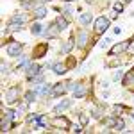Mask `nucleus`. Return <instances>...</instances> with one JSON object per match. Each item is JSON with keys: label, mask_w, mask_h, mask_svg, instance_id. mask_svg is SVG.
Instances as JSON below:
<instances>
[{"label": "nucleus", "mask_w": 134, "mask_h": 134, "mask_svg": "<svg viewBox=\"0 0 134 134\" xmlns=\"http://www.w3.org/2000/svg\"><path fill=\"white\" fill-rule=\"evenodd\" d=\"M107 27H109V18H105V16H98V18L95 20V31L98 32V34H102Z\"/></svg>", "instance_id": "f257e3e1"}, {"label": "nucleus", "mask_w": 134, "mask_h": 134, "mask_svg": "<svg viewBox=\"0 0 134 134\" xmlns=\"http://www.w3.org/2000/svg\"><path fill=\"white\" fill-rule=\"evenodd\" d=\"M18 97H20V88H16V86L9 88L7 93H5V100H7L9 104H14L16 100H18Z\"/></svg>", "instance_id": "f03ea898"}, {"label": "nucleus", "mask_w": 134, "mask_h": 134, "mask_svg": "<svg viewBox=\"0 0 134 134\" xmlns=\"http://www.w3.org/2000/svg\"><path fill=\"white\" fill-rule=\"evenodd\" d=\"M25 72H27V77H29V79H32V77H36V75H40V73H41V68H40L36 63L31 61V63H29V66L25 68Z\"/></svg>", "instance_id": "7ed1b4c3"}, {"label": "nucleus", "mask_w": 134, "mask_h": 134, "mask_svg": "<svg viewBox=\"0 0 134 134\" xmlns=\"http://www.w3.org/2000/svg\"><path fill=\"white\" fill-rule=\"evenodd\" d=\"M20 52H21V45H20V43H16V41H13L9 47H7V54H9L11 57L20 55Z\"/></svg>", "instance_id": "20e7f679"}, {"label": "nucleus", "mask_w": 134, "mask_h": 134, "mask_svg": "<svg viewBox=\"0 0 134 134\" xmlns=\"http://www.w3.org/2000/svg\"><path fill=\"white\" fill-rule=\"evenodd\" d=\"M68 91V86H63V84H55L54 90H52V97H59V95H64Z\"/></svg>", "instance_id": "39448f33"}, {"label": "nucleus", "mask_w": 134, "mask_h": 134, "mask_svg": "<svg viewBox=\"0 0 134 134\" xmlns=\"http://www.w3.org/2000/svg\"><path fill=\"white\" fill-rule=\"evenodd\" d=\"M50 68H52V72L57 73V75H63V73H66V66H64V64H61V63H52Z\"/></svg>", "instance_id": "423d86ee"}, {"label": "nucleus", "mask_w": 134, "mask_h": 134, "mask_svg": "<svg viewBox=\"0 0 134 134\" xmlns=\"http://www.w3.org/2000/svg\"><path fill=\"white\" fill-rule=\"evenodd\" d=\"M34 90L40 93V95H45V97H47V95H52V88L47 86V84H40V86H36Z\"/></svg>", "instance_id": "0eeeda50"}, {"label": "nucleus", "mask_w": 134, "mask_h": 134, "mask_svg": "<svg viewBox=\"0 0 134 134\" xmlns=\"http://www.w3.org/2000/svg\"><path fill=\"white\" fill-rule=\"evenodd\" d=\"M52 125H55V127H70V122H68L66 118L57 116V118H54V120H52Z\"/></svg>", "instance_id": "6e6552de"}, {"label": "nucleus", "mask_w": 134, "mask_h": 134, "mask_svg": "<svg viewBox=\"0 0 134 134\" xmlns=\"http://www.w3.org/2000/svg\"><path fill=\"white\" fill-rule=\"evenodd\" d=\"M72 105V100H64V102L57 104L55 107H54V113H61V111H64V109H68Z\"/></svg>", "instance_id": "1a4fd4ad"}, {"label": "nucleus", "mask_w": 134, "mask_h": 134, "mask_svg": "<svg viewBox=\"0 0 134 134\" xmlns=\"http://www.w3.org/2000/svg\"><path fill=\"white\" fill-rule=\"evenodd\" d=\"M129 43H131V41H125V43H120V45H116L113 50L109 52V55H114V54H118V52H124L125 48H129Z\"/></svg>", "instance_id": "9d476101"}, {"label": "nucleus", "mask_w": 134, "mask_h": 134, "mask_svg": "<svg viewBox=\"0 0 134 134\" xmlns=\"http://www.w3.org/2000/svg\"><path fill=\"white\" fill-rule=\"evenodd\" d=\"M84 95H86V90H84V86L77 84V86H75V90H73V97H75V98H82Z\"/></svg>", "instance_id": "9b49d317"}, {"label": "nucleus", "mask_w": 134, "mask_h": 134, "mask_svg": "<svg viewBox=\"0 0 134 134\" xmlns=\"http://www.w3.org/2000/svg\"><path fill=\"white\" fill-rule=\"evenodd\" d=\"M47 48H48V45H47V43L40 45V47L34 50V57H43V55H45V52H47Z\"/></svg>", "instance_id": "f8f14e48"}, {"label": "nucleus", "mask_w": 134, "mask_h": 134, "mask_svg": "<svg viewBox=\"0 0 134 134\" xmlns=\"http://www.w3.org/2000/svg\"><path fill=\"white\" fill-rule=\"evenodd\" d=\"M36 97H38V91H36V90L27 91V93H25V102H27V104H32L34 100H36Z\"/></svg>", "instance_id": "ddd939ff"}, {"label": "nucleus", "mask_w": 134, "mask_h": 134, "mask_svg": "<svg viewBox=\"0 0 134 134\" xmlns=\"http://www.w3.org/2000/svg\"><path fill=\"white\" fill-rule=\"evenodd\" d=\"M73 45H75V40H73V38H70V40L66 41V45H64V47L61 48V52H63V54H68V52L73 48Z\"/></svg>", "instance_id": "4468645a"}, {"label": "nucleus", "mask_w": 134, "mask_h": 134, "mask_svg": "<svg viewBox=\"0 0 134 134\" xmlns=\"http://www.w3.org/2000/svg\"><path fill=\"white\" fill-rule=\"evenodd\" d=\"M79 20H81L82 25H90V23H91V14H90V13H82Z\"/></svg>", "instance_id": "2eb2a0df"}, {"label": "nucleus", "mask_w": 134, "mask_h": 134, "mask_svg": "<svg viewBox=\"0 0 134 134\" xmlns=\"http://www.w3.org/2000/svg\"><path fill=\"white\" fill-rule=\"evenodd\" d=\"M31 32L34 34V36H40V34H43V27L40 25V23H34L31 27Z\"/></svg>", "instance_id": "dca6fc26"}, {"label": "nucleus", "mask_w": 134, "mask_h": 134, "mask_svg": "<svg viewBox=\"0 0 134 134\" xmlns=\"http://www.w3.org/2000/svg\"><path fill=\"white\" fill-rule=\"evenodd\" d=\"M45 14H47V9H45V7H36V9H34V16H36L38 20L43 18Z\"/></svg>", "instance_id": "f3484780"}, {"label": "nucleus", "mask_w": 134, "mask_h": 134, "mask_svg": "<svg viewBox=\"0 0 134 134\" xmlns=\"http://www.w3.org/2000/svg\"><path fill=\"white\" fill-rule=\"evenodd\" d=\"M114 131H124L125 129V124H124V120H120V118H116V120H114Z\"/></svg>", "instance_id": "a211bd4d"}, {"label": "nucleus", "mask_w": 134, "mask_h": 134, "mask_svg": "<svg viewBox=\"0 0 134 134\" xmlns=\"http://www.w3.org/2000/svg\"><path fill=\"white\" fill-rule=\"evenodd\" d=\"M11 21H14V23H23V21H25V14H14V16H13V18H11Z\"/></svg>", "instance_id": "6ab92c4d"}, {"label": "nucleus", "mask_w": 134, "mask_h": 134, "mask_svg": "<svg viewBox=\"0 0 134 134\" xmlns=\"http://www.w3.org/2000/svg\"><path fill=\"white\" fill-rule=\"evenodd\" d=\"M86 41H88V34H86V32H81V34H79V38H77V43L82 47Z\"/></svg>", "instance_id": "aec40b11"}, {"label": "nucleus", "mask_w": 134, "mask_h": 134, "mask_svg": "<svg viewBox=\"0 0 134 134\" xmlns=\"http://www.w3.org/2000/svg\"><path fill=\"white\" fill-rule=\"evenodd\" d=\"M55 21H57V23H59V27H61L63 31H64V29H66V27H68V21L64 20V18H61V16H59V18H57V20H55Z\"/></svg>", "instance_id": "412c9836"}, {"label": "nucleus", "mask_w": 134, "mask_h": 134, "mask_svg": "<svg viewBox=\"0 0 134 134\" xmlns=\"http://www.w3.org/2000/svg\"><path fill=\"white\" fill-rule=\"evenodd\" d=\"M91 114H93V118H100V116H102V109H100V107H93Z\"/></svg>", "instance_id": "4be33fe9"}, {"label": "nucleus", "mask_w": 134, "mask_h": 134, "mask_svg": "<svg viewBox=\"0 0 134 134\" xmlns=\"http://www.w3.org/2000/svg\"><path fill=\"white\" fill-rule=\"evenodd\" d=\"M9 31H21V25H20V23L11 21V23H9Z\"/></svg>", "instance_id": "5701e85b"}, {"label": "nucleus", "mask_w": 134, "mask_h": 134, "mask_svg": "<svg viewBox=\"0 0 134 134\" xmlns=\"http://www.w3.org/2000/svg\"><path fill=\"white\" fill-rule=\"evenodd\" d=\"M114 11H116V13H122V11H124V4H120V2L114 4Z\"/></svg>", "instance_id": "b1692460"}, {"label": "nucleus", "mask_w": 134, "mask_h": 134, "mask_svg": "<svg viewBox=\"0 0 134 134\" xmlns=\"http://www.w3.org/2000/svg\"><path fill=\"white\" fill-rule=\"evenodd\" d=\"M122 77H124V72H122V70H120V72H116V73H114V81H120Z\"/></svg>", "instance_id": "393cba45"}, {"label": "nucleus", "mask_w": 134, "mask_h": 134, "mask_svg": "<svg viewBox=\"0 0 134 134\" xmlns=\"http://www.w3.org/2000/svg\"><path fill=\"white\" fill-rule=\"evenodd\" d=\"M72 7H66V9H64V14H66V18H72Z\"/></svg>", "instance_id": "a878e982"}, {"label": "nucleus", "mask_w": 134, "mask_h": 134, "mask_svg": "<svg viewBox=\"0 0 134 134\" xmlns=\"http://www.w3.org/2000/svg\"><path fill=\"white\" fill-rule=\"evenodd\" d=\"M81 124H82V125L88 124V116H86V114H81Z\"/></svg>", "instance_id": "bb28decb"}, {"label": "nucleus", "mask_w": 134, "mask_h": 134, "mask_svg": "<svg viewBox=\"0 0 134 134\" xmlns=\"http://www.w3.org/2000/svg\"><path fill=\"white\" fill-rule=\"evenodd\" d=\"M72 131H73V132H81V131H82V127H81V125H73Z\"/></svg>", "instance_id": "cd10ccee"}, {"label": "nucleus", "mask_w": 134, "mask_h": 134, "mask_svg": "<svg viewBox=\"0 0 134 134\" xmlns=\"http://www.w3.org/2000/svg\"><path fill=\"white\" fill-rule=\"evenodd\" d=\"M2 73H4V75H5V73H7V66H5V64H4V63H2Z\"/></svg>", "instance_id": "c85d7f7f"}, {"label": "nucleus", "mask_w": 134, "mask_h": 134, "mask_svg": "<svg viewBox=\"0 0 134 134\" xmlns=\"http://www.w3.org/2000/svg\"><path fill=\"white\" fill-rule=\"evenodd\" d=\"M64 2H72V0H64Z\"/></svg>", "instance_id": "c756f323"}, {"label": "nucleus", "mask_w": 134, "mask_h": 134, "mask_svg": "<svg viewBox=\"0 0 134 134\" xmlns=\"http://www.w3.org/2000/svg\"><path fill=\"white\" fill-rule=\"evenodd\" d=\"M125 2H129V0H125Z\"/></svg>", "instance_id": "7c9ffc66"}]
</instances>
